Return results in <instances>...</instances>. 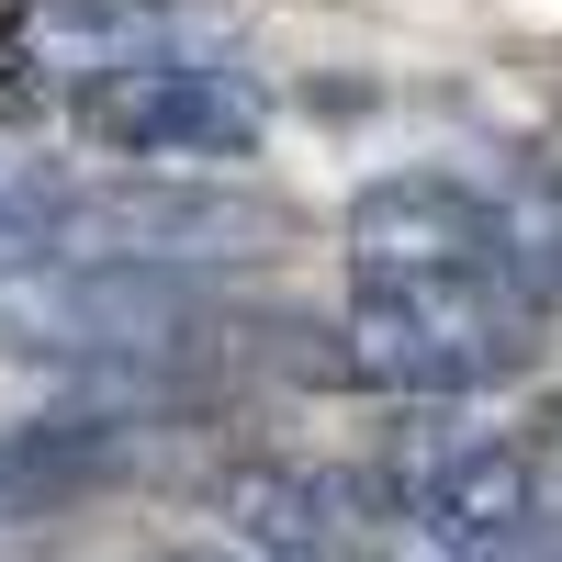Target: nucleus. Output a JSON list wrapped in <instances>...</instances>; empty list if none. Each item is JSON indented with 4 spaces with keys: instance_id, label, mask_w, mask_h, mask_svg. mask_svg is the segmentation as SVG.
Instances as JSON below:
<instances>
[{
    "instance_id": "4",
    "label": "nucleus",
    "mask_w": 562,
    "mask_h": 562,
    "mask_svg": "<svg viewBox=\"0 0 562 562\" xmlns=\"http://www.w3.org/2000/svg\"><path fill=\"white\" fill-rule=\"evenodd\" d=\"M281 214L248 192H180V180H135V192H68L57 259H158V270H214L259 259Z\"/></svg>"
},
{
    "instance_id": "5",
    "label": "nucleus",
    "mask_w": 562,
    "mask_h": 562,
    "mask_svg": "<svg viewBox=\"0 0 562 562\" xmlns=\"http://www.w3.org/2000/svg\"><path fill=\"white\" fill-rule=\"evenodd\" d=\"M405 506H416V540L518 551L529 518H540V473H529V450H506V439H450V450H428V473L405 484Z\"/></svg>"
},
{
    "instance_id": "9",
    "label": "nucleus",
    "mask_w": 562,
    "mask_h": 562,
    "mask_svg": "<svg viewBox=\"0 0 562 562\" xmlns=\"http://www.w3.org/2000/svg\"><path fill=\"white\" fill-rule=\"evenodd\" d=\"M68 225V192H45V180H0V270L12 259H45Z\"/></svg>"
},
{
    "instance_id": "7",
    "label": "nucleus",
    "mask_w": 562,
    "mask_h": 562,
    "mask_svg": "<svg viewBox=\"0 0 562 562\" xmlns=\"http://www.w3.org/2000/svg\"><path fill=\"white\" fill-rule=\"evenodd\" d=\"M124 461V428L102 416H45V428H12L0 439V518H34V506L79 495L90 473H113Z\"/></svg>"
},
{
    "instance_id": "1",
    "label": "nucleus",
    "mask_w": 562,
    "mask_h": 562,
    "mask_svg": "<svg viewBox=\"0 0 562 562\" xmlns=\"http://www.w3.org/2000/svg\"><path fill=\"white\" fill-rule=\"evenodd\" d=\"M214 326V293L158 259H57L0 281V349H90V360H169Z\"/></svg>"
},
{
    "instance_id": "2",
    "label": "nucleus",
    "mask_w": 562,
    "mask_h": 562,
    "mask_svg": "<svg viewBox=\"0 0 562 562\" xmlns=\"http://www.w3.org/2000/svg\"><path fill=\"white\" fill-rule=\"evenodd\" d=\"M349 270L360 293H450V281H506L495 192L450 169H394L349 203Z\"/></svg>"
},
{
    "instance_id": "10",
    "label": "nucleus",
    "mask_w": 562,
    "mask_h": 562,
    "mask_svg": "<svg viewBox=\"0 0 562 562\" xmlns=\"http://www.w3.org/2000/svg\"><path fill=\"white\" fill-rule=\"evenodd\" d=\"M551 169H562V158H551Z\"/></svg>"
},
{
    "instance_id": "6",
    "label": "nucleus",
    "mask_w": 562,
    "mask_h": 562,
    "mask_svg": "<svg viewBox=\"0 0 562 562\" xmlns=\"http://www.w3.org/2000/svg\"><path fill=\"white\" fill-rule=\"evenodd\" d=\"M338 484H315V473H281V461H237V473L214 484V518L237 529L248 551H270V562H315L326 540H338Z\"/></svg>"
},
{
    "instance_id": "8",
    "label": "nucleus",
    "mask_w": 562,
    "mask_h": 562,
    "mask_svg": "<svg viewBox=\"0 0 562 562\" xmlns=\"http://www.w3.org/2000/svg\"><path fill=\"white\" fill-rule=\"evenodd\" d=\"M495 237H506V281L529 304H562V169H518L495 192Z\"/></svg>"
},
{
    "instance_id": "3",
    "label": "nucleus",
    "mask_w": 562,
    "mask_h": 562,
    "mask_svg": "<svg viewBox=\"0 0 562 562\" xmlns=\"http://www.w3.org/2000/svg\"><path fill=\"white\" fill-rule=\"evenodd\" d=\"M79 124L124 158H259V90L237 68H169V57H135V68H102L79 90Z\"/></svg>"
}]
</instances>
